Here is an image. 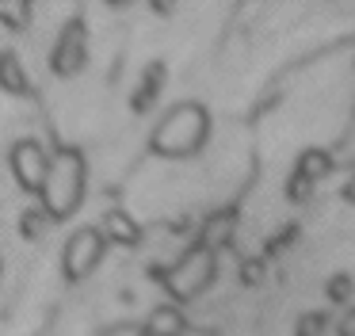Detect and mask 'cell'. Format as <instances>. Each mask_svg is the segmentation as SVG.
I'll list each match as a JSON object with an SVG mask.
<instances>
[{"mask_svg":"<svg viewBox=\"0 0 355 336\" xmlns=\"http://www.w3.org/2000/svg\"><path fill=\"white\" fill-rule=\"evenodd\" d=\"M80 195H85V160L77 149H58L42 183V206L54 221H62L80 206Z\"/></svg>","mask_w":355,"mask_h":336,"instance_id":"obj_1","label":"cell"},{"mask_svg":"<svg viewBox=\"0 0 355 336\" xmlns=\"http://www.w3.org/2000/svg\"><path fill=\"white\" fill-rule=\"evenodd\" d=\"M207 130H210V119L199 103H180L157 122L153 153H161V157H191L207 142Z\"/></svg>","mask_w":355,"mask_h":336,"instance_id":"obj_2","label":"cell"},{"mask_svg":"<svg viewBox=\"0 0 355 336\" xmlns=\"http://www.w3.org/2000/svg\"><path fill=\"white\" fill-rule=\"evenodd\" d=\"M214 271H218L214 249H210V244H199V249L184 252V256H180L168 271H157V275L164 279V287H168L172 298L187 302V298H199L202 290L214 283Z\"/></svg>","mask_w":355,"mask_h":336,"instance_id":"obj_3","label":"cell"},{"mask_svg":"<svg viewBox=\"0 0 355 336\" xmlns=\"http://www.w3.org/2000/svg\"><path fill=\"white\" fill-rule=\"evenodd\" d=\"M103 249H107L103 229H96V226L77 229V233L69 237V244H65V279L80 283L85 275H92V267L103 260Z\"/></svg>","mask_w":355,"mask_h":336,"instance_id":"obj_4","label":"cell"},{"mask_svg":"<svg viewBox=\"0 0 355 336\" xmlns=\"http://www.w3.org/2000/svg\"><path fill=\"white\" fill-rule=\"evenodd\" d=\"M88 61V42H85V23L73 19L65 23L62 38L54 42V53H50V69L58 76H77Z\"/></svg>","mask_w":355,"mask_h":336,"instance_id":"obj_5","label":"cell"},{"mask_svg":"<svg viewBox=\"0 0 355 336\" xmlns=\"http://www.w3.org/2000/svg\"><path fill=\"white\" fill-rule=\"evenodd\" d=\"M12 172H16L19 187L24 191H39L42 195V183H46V172H50V157L39 142H16L12 149Z\"/></svg>","mask_w":355,"mask_h":336,"instance_id":"obj_6","label":"cell"},{"mask_svg":"<svg viewBox=\"0 0 355 336\" xmlns=\"http://www.w3.org/2000/svg\"><path fill=\"white\" fill-rule=\"evenodd\" d=\"M103 237L115 241V244H138L141 241V229H138V221H134L130 214L107 210V218H103Z\"/></svg>","mask_w":355,"mask_h":336,"instance_id":"obj_7","label":"cell"},{"mask_svg":"<svg viewBox=\"0 0 355 336\" xmlns=\"http://www.w3.org/2000/svg\"><path fill=\"white\" fill-rule=\"evenodd\" d=\"M180 333H184V313L176 305H157L153 317L141 328V336H180Z\"/></svg>","mask_w":355,"mask_h":336,"instance_id":"obj_8","label":"cell"},{"mask_svg":"<svg viewBox=\"0 0 355 336\" xmlns=\"http://www.w3.org/2000/svg\"><path fill=\"white\" fill-rule=\"evenodd\" d=\"M0 88L12 92V96H24V92L31 88V81H27V73H24L16 53H0Z\"/></svg>","mask_w":355,"mask_h":336,"instance_id":"obj_9","label":"cell"},{"mask_svg":"<svg viewBox=\"0 0 355 336\" xmlns=\"http://www.w3.org/2000/svg\"><path fill=\"white\" fill-rule=\"evenodd\" d=\"M298 172L306 176L309 183H317V180H324V176L332 172V157L324 149H306L302 160H298Z\"/></svg>","mask_w":355,"mask_h":336,"instance_id":"obj_10","label":"cell"},{"mask_svg":"<svg viewBox=\"0 0 355 336\" xmlns=\"http://www.w3.org/2000/svg\"><path fill=\"white\" fill-rule=\"evenodd\" d=\"M161 84H164V65H149V69H146V81H141V88L134 92V111H146V107L157 99Z\"/></svg>","mask_w":355,"mask_h":336,"instance_id":"obj_11","label":"cell"},{"mask_svg":"<svg viewBox=\"0 0 355 336\" xmlns=\"http://www.w3.org/2000/svg\"><path fill=\"white\" fill-rule=\"evenodd\" d=\"M46 210H24V218H19V233L24 237H42V229H46Z\"/></svg>","mask_w":355,"mask_h":336,"instance_id":"obj_12","label":"cell"},{"mask_svg":"<svg viewBox=\"0 0 355 336\" xmlns=\"http://www.w3.org/2000/svg\"><path fill=\"white\" fill-rule=\"evenodd\" d=\"M329 298L332 302H347V298H352V275H332L329 279Z\"/></svg>","mask_w":355,"mask_h":336,"instance_id":"obj_13","label":"cell"},{"mask_svg":"<svg viewBox=\"0 0 355 336\" xmlns=\"http://www.w3.org/2000/svg\"><path fill=\"white\" fill-rule=\"evenodd\" d=\"M324 325H329V317H324V313H306V317H302V325H298V336H321Z\"/></svg>","mask_w":355,"mask_h":336,"instance_id":"obj_14","label":"cell"},{"mask_svg":"<svg viewBox=\"0 0 355 336\" xmlns=\"http://www.w3.org/2000/svg\"><path fill=\"white\" fill-rule=\"evenodd\" d=\"M286 191H291V199H294V203H306V199H309V191H313V183H309L302 172H294V176H291V183H286Z\"/></svg>","mask_w":355,"mask_h":336,"instance_id":"obj_15","label":"cell"},{"mask_svg":"<svg viewBox=\"0 0 355 336\" xmlns=\"http://www.w3.org/2000/svg\"><path fill=\"white\" fill-rule=\"evenodd\" d=\"M0 19H8L12 27H24L27 23V4H0Z\"/></svg>","mask_w":355,"mask_h":336,"instance_id":"obj_16","label":"cell"},{"mask_svg":"<svg viewBox=\"0 0 355 336\" xmlns=\"http://www.w3.org/2000/svg\"><path fill=\"white\" fill-rule=\"evenodd\" d=\"M260 275H263V264H252V260H248V264L241 267V279H245L248 287H252V283H260Z\"/></svg>","mask_w":355,"mask_h":336,"instance_id":"obj_17","label":"cell"},{"mask_svg":"<svg viewBox=\"0 0 355 336\" xmlns=\"http://www.w3.org/2000/svg\"><path fill=\"white\" fill-rule=\"evenodd\" d=\"M336 333H340V336H355V310L344 313V321L336 325Z\"/></svg>","mask_w":355,"mask_h":336,"instance_id":"obj_18","label":"cell"},{"mask_svg":"<svg viewBox=\"0 0 355 336\" xmlns=\"http://www.w3.org/2000/svg\"><path fill=\"white\" fill-rule=\"evenodd\" d=\"M347 195H352V199H355V180H352V187H347Z\"/></svg>","mask_w":355,"mask_h":336,"instance_id":"obj_19","label":"cell"}]
</instances>
